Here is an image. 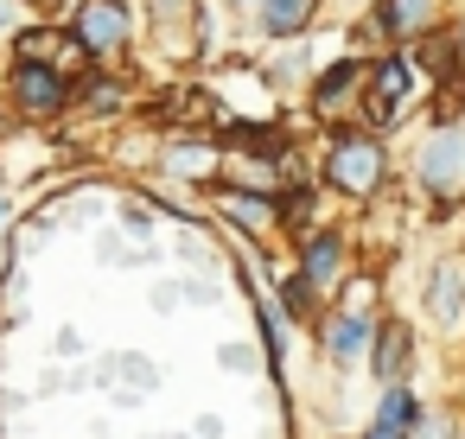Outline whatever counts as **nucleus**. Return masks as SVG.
Here are the masks:
<instances>
[{
    "label": "nucleus",
    "mask_w": 465,
    "mask_h": 439,
    "mask_svg": "<svg viewBox=\"0 0 465 439\" xmlns=\"http://www.w3.org/2000/svg\"><path fill=\"white\" fill-rule=\"evenodd\" d=\"M255 7H262V0H255Z\"/></svg>",
    "instance_id": "19"
},
{
    "label": "nucleus",
    "mask_w": 465,
    "mask_h": 439,
    "mask_svg": "<svg viewBox=\"0 0 465 439\" xmlns=\"http://www.w3.org/2000/svg\"><path fill=\"white\" fill-rule=\"evenodd\" d=\"M408 420H414V401H408L401 388H389V401H382L376 426H389V433H408Z\"/></svg>",
    "instance_id": "14"
},
{
    "label": "nucleus",
    "mask_w": 465,
    "mask_h": 439,
    "mask_svg": "<svg viewBox=\"0 0 465 439\" xmlns=\"http://www.w3.org/2000/svg\"><path fill=\"white\" fill-rule=\"evenodd\" d=\"M452 39H459V58H465V20H459V26H452Z\"/></svg>",
    "instance_id": "17"
},
{
    "label": "nucleus",
    "mask_w": 465,
    "mask_h": 439,
    "mask_svg": "<svg viewBox=\"0 0 465 439\" xmlns=\"http://www.w3.org/2000/svg\"><path fill=\"white\" fill-rule=\"evenodd\" d=\"M14 102L26 115H58L71 102V77L58 64H45V58H20L14 64Z\"/></svg>",
    "instance_id": "3"
},
{
    "label": "nucleus",
    "mask_w": 465,
    "mask_h": 439,
    "mask_svg": "<svg viewBox=\"0 0 465 439\" xmlns=\"http://www.w3.org/2000/svg\"><path fill=\"white\" fill-rule=\"evenodd\" d=\"M414 172H420V185L452 191L459 172H465V134H459V128H433V141H427V153L414 160Z\"/></svg>",
    "instance_id": "6"
},
{
    "label": "nucleus",
    "mask_w": 465,
    "mask_h": 439,
    "mask_svg": "<svg viewBox=\"0 0 465 439\" xmlns=\"http://www.w3.org/2000/svg\"><path fill=\"white\" fill-rule=\"evenodd\" d=\"M338 268H344V236H331V229L306 236V249H300V280H306L312 293H331V287H338Z\"/></svg>",
    "instance_id": "8"
},
{
    "label": "nucleus",
    "mask_w": 465,
    "mask_h": 439,
    "mask_svg": "<svg viewBox=\"0 0 465 439\" xmlns=\"http://www.w3.org/2000/svg\"><path fill=\"white\" fill-rule=\"evenodd\" d=\"M389 179V153L370 128H338L331 147H325V185L344 191V198H376Z\"/></svg>",
    "instance_id": "1"
},
{
    "label": "nucleus",
    "mask_w": 465,
    "mask_h": 439,
    "mask_svg": "<svg viewBox=\"0 0 465 439\" xmlns=\"http://www.w3.org/2000/svg\"><path fill=\"white\" fill-rule=\"evenodd\" d=\"M433 0H376L370 7V33L389 39V45H408V39H427L433 33Z\"/></svg>",
    "instance_id": "5"
},
{
    "label": "nucleus",
    "mask_w": 465,
    "mask_h": 439,
    "mask_svg": "<svg viewBox=\"0 0 465 439\" xmlns=\"http://www.w3.org/2000/svg\"><path fill=\"white\" fill-rule=\"evenodd\" d=\"M376 299V280H351V293H344V306L357 312V306H370Z\"/></svg>",
    "instance_id": "15"
},
{
    "label": "nucleus",
    "mask_w": 465,
    "mask_h": 439,
    "mask_svg": "<svg viewBox=\"0 0 465 439\" xmlns=\"http://www.w3.org/2000/svg\"><path fill=\"white\" fill-rule=\"evenodd\" d=\"M217 204H223V217H230V223H242V229H255V236L281 223V198H255V191H223Z\"/></svg>",
    "instance_id": "9"
},
{
    "label": "nucleus",
    "mask_w": 465,
    "mask_h": 439,
    "mask_svg": "<svg viewBox=\"0 0 465 439\" xmlns=\"http://www.w3.org/2000/svg\"><path fill=\"white\" fill-rule=\"evenodd\" d=\"M312 20V0H262V33L268 39H300Z\"/></svg>",
    "instance_id": "11"
},
{
    "label": "nucleus",
    "mask_w": 465,
    "mask_h": 439,
    "mask_svg": "<svg viewBox=\"0 0 465 439\" xmlns=\"http://www.w3.org/2000/svg\"><path fill=\"white\" fill-rule=\"evenodd\" d=\"M370 439H408V433H389V426H370Z\"/></svg>",
    "instance_id": "16"
},
{
    "label": "nucleus",
    "mask_w": 465,
    "mask_h": 439,
    "mask_svg": "<svg viewBox=\"0 0 465 439\" xmlns=\"http://www.w3.org/2000/svg\"><path fill=\"white\" fill-rule=\"evenodd\" d=\"M427 306H433V318H465V274L459 268H440L433 274V287H427Z\"/></svg>",
    "instance_id": "13"
},
{
    "label": "nucleus",
    "mask_w": 465,
    "mask_h": 439,
    "mask_svg": "<svg viewBox=\"0 0 465 439\" xmlns=\"http://www.w3.org/2000/svg\"><path fill=\"white\" fill-rule=\"evenodd\" d=\"M370 337H376V325H370V318H357V312H338V318L325 325V350H331V356H357Z\"/></svg>",
    "instance_id": "12"
},
{
    "label": "nucleus",
    "mask_w": 465,
    "mask_h": 439,
    "mask_svg": "<svg viewBox=\"0 0 465 439\" xmlns=\"http://www.w3.org/2000/svg\"><path fill=\"white\" fill-rule=\"evenodd\" d=\"M414 83H420V71H414V58L408 52H389V58H376L370 64V77H363V122L370 128H395V115L408 109V96H414Z\"/></svg>",
    "instance_id": "2"
},
{
    "label": "nucleus",
    "mask_w": 465,
    "mask_h": 439,
    "mask_svg": "<svg viewBox=\"0 0 465 439\" xmlns=\"http://www.w3.org/2000/svg\"><path fill=\"white\" fill-rule=\"evenodd\" d=\"M408 344H414V337H408L401 318H382V325H376V376H382V382H395V376L408 369Z\"/></svg>",
    "instance_id": "10"
},
{
    "label": "nucleus",
    "mask_w": 465,
    "mask_h": 439,
    "mask_svg": "<svg viewBox=\"0 0 465 439\" xmlns=\"http://www.w3.org/2000/svg\"><path fill=\"white\" fill-rule=\"evenodd\" d=\"M71 33H77V45L90 58H103V52H115L128 39V7H122V0H84L77 20H71Z\"/></svg>",
    "instance_id": "4"
},
{
    "label": "nucleus",
    "mask_w": 465,
    "mask_h": 439,
    "mask_svg": "<svg viewBox=\"0 0 465 439\" xmlns=\"http://www.w3.org/2000/svg\"><path fill=\"white\" fill-rule=\"evenodd\" d=\"M363 77H370V64H331L319 83H312V115H338V109H351V102H363Z\"/></svg>",
    "instance_id": "7"
},
{
    "label": "nucleus",
    "mask_w": 465,
    "mask_h": 439,
    "mask_svg": "<svg viewBox=\"0 0 465 439\" xmlns=\"http://www.w3.org/2000/svg\"><path fill=\"white\" fill-rule=\"evenodd\" d=\"M33 7H52V0H33Z\"/></svg>",
    "instance_id": "18"
}]
</instances>
